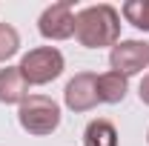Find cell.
I'll return each mask as SVG.
<instances>
[{
	"label": "cell",
	"mask_w": 149,
	"mask_h": 146,
	"mask_svg": "<svg viewBox=\"0 0 149 146\" xmlns=\"http://www.w3.org/2000/svg\"><path fill=\"white\" fill-rule=\"evenodd\" d=\"M74 37L86 49H103L120 40V12L109 3H95L74 15Z\"/></svg>",
	"instance_id": "1"
},
{
	"label": "cell",
	"mask_w": 149,
	"mask_h": 146,
	"mask_svg": "<svg viewBox=\"0 0 149 146\" xmlns=\"http://www.w3.org/2000/svg\"><path fill=\"white\" fill-rule=\"evenodd\" d=\"M17 120L23 132L35 138H46L60 126V106L46 95H29L17 106Z\"/></svg>",
	"instance_id": "2"
},
{
	"label": "cell",
	"mask_w": 149,
	"mask_h": 146,
	"mask_svg": "<svg viewBox=\"0 0 149 146\" xmlns=\"http://www.w3.org/2000/svg\"><path fill=\"white\" fill-rule=\"evenodd\" d=\"M63 69H66V60L55 46H37L20 57V72L29 80V86H46V83L57 80Z\"/></svg>",
	"instance_id": "3"
},
{
	"label": "cell",
	"mask_w": 149,
	"mask_h": 146,
	"mask_svg": "<svg viewBox=\"0 0 149 146\" xmlns=\"http://www.w3.org/2000/svg\"><path fill=\"white\" fill-rule=\"evenodd\" d=\"M37 32L46 40H69L74 35V6L72 0H57L46 6L37 17Z\"/></svg>",
	"instance_id": "4"
},
{
	"label": "cell",
	"mask_w": 149,
	"mask_h": 146,
	"mask_svg": "<svg viewBox=\"0 0 149 146\" xmlns=\"http://www.w3.org/2000/svg\"><path fill=\"white\" fill-rule=\"evenodd\" d=\"M112 72H120L123 77L141 74L149 66V43L146 40H118L109 52Z\"/></svg>",
	"instance_id": "5"
},
{
	"label": "cell",
	"mask_w": 149,
	"mask_h": 146,
	"mask_svg": "<svg viewBox=\"0 0 149 146\" xmlns=\"http://www.w3.org/2000/svg\"><path fill=\"white\" fill-rule=\"evenodd\" d=\"M63 103H66V109L72 112H89L95 109L100 100H97V74L92 72H77L66 83V89H63Z\"/></svg>",
	"instance_id": "6"
},
{
	"label": "cell",
	"mask_w": 149,
	"mask_h": 146,
	"mask_svg": "<svg viewBox=\"0 0 149 146\" xmlns=\"http://www.w3.org/2000/svg\"><path fill=\"white\" fill-rule=\"evenodd\" d=\"M29 97V80L23 77L20 66H6L0 69V103L12 106V103H23Z\"/></svg>",
	"instance_id": "7"
},
{
	"label": "cell",
	"mask_w": 149,
	"mask_h": 146,
	"mask_svg": "<svg viewBox=\"0 0 149 146\" xmlns=\"http://www.w3.org/2000/svg\"><path fill=\"white\" fill-rule=\"evenodd\" d=\"M126 92H129V77H123L120 72H103L97 74V100L100 103H120L123 97H126Z\"/></svg>",
	"instance_id": "8"
},
{
	"label": "cell",
	"mask_w": 149,
	"mask_h": 146,
	"mask_svg": "<svg viewBox=\"0 0 149 146\" xmlns=\"http://www.w3.org/2000/svg\"><path fill=\"white\" fill-rule=\"evenodd\" d=\"M118 129L106 117H95L83 129V146H118Z\"/></svg>",
	"instance_id": "9"
},
{
	"label": "cell",
	"mask_w": 149,
	"mask_h": 146,
	"mask_svg": "<svg viewBox=\"0 0 149 146\" xmlns=\"http://www.w3.org/2000/svg\"><path fill=\"white\" fill-rule=\"evenodd\" d=\"M120 15L129 20L135 29L149 32V0H129V3H123Z\"/></svg>",
	"instance_id": "10"
},
{
	"label": "cell",
	"mask_w": 149,
	"mask_h": 146,
	"mask_svg": "<svg viewBox=\"0 0 149 146\" xmlns=\"http://www.w3.org/2000/svg\"><path fill=\"white\" fill-rule=\"evenodd\" d=\"M20 52V35L12 23H0V63L12 60Z\"/></svg>",
	"instance_id": "11"
},
{
	"label": "cell",
	"mask_w": 149,
	"mask_h": 146,
	"mask_svg": "<svg viewBox=\"0 0 149 146\" xmlns=\"http://www.w3.org/2000/svg\"><path fill=\"white\" fill-rule=\"evenodd\" d=\"M138 97H141L143 106H149V74H143V80H141V86H138Z\"/></svg>",
	"instance_id": "12"
},
{
	"label": "cell",
	"mask_w": 149,
	"mask_h": 146,
	"mask_svg": "<svg viewBox=\"0 0 149 146\" xmlns=\"http://www.w3.org/2000/svg\"><path fill=\"white\" fill-rule=\"evenodd\" d=\"M146 143H149V132H146Z\"/></svg>",
	"instance_id": "13"
}]
</instances>
